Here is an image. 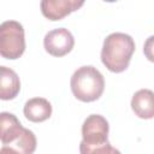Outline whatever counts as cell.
Wrapping results in <instances>:
<instances>
[{
  "instance_id": "obj_1",
  "label": "cell",
  "mask_w": 154,
  "mask_h": 154,
  "mask_svg": "<svg viewBox=\"0 0 154 154\" xmlns=\"http://www.w3.org/2000/svg\"><path fill=\"white\" fill-rule=\"evenodd\" d=\"M135 52L134 38L124 32L109 34L102 45L101 61L111 72H123L130 64Z\"/></svg>"
},
{
  "instance_id": "obj_11",
  "label": "cell",
  "mask_w": 154,
  "mask_h": 154,
  "mask_svg": "<svg viewBox=\"0 0 154 154\" xmlns=\"http://www.w3.org/2000/svg\"><path fill=\"white\" fill-rule=\"evenodd\" d=\"M5 147L13 148L19 154H32L36 149V136L31 130L24 128L20 136L10 146H5Z\"/></svg>"
},
{
  "instance_id": "obj_12",
  "label": "cell",
  "mask_w": 154,
  "mask_h": 154,
  "mask_svg": "<svg viewBox=\"0 0 154 154\" xmlns=\"http://www.w3.org/2000/svg\"><path fill=\"white\" fill-rule=\"evenodd\" d=\"M79 153L81 154H122L117 148L112 147L109 142L97 146H87L82 141L79 143Z\"/></svg>"
},
{
  "instance_id": "obj_6",
  "label": "cell",
  "mask_w": 154,
  "mask_h": 154,
  "mask_svg": "<svg viewBox=\"0 0 154 154\" xmlns=\"http://www.w3.org/2000/svg\"><path fill=\"white\" fill-rule=\"evenodd\" d=\"M83 0H42L40 4L42 14L49 20H60L71 12L83 6Z\"/></svg>"
},
{
  "instance_id": "obj_9",
  "label": "cell",
  "mask_w": 154,
  "mask_h": 154,
  "mask_svg": "<svg viewBox=\"0 0 154 154\" xmlns=\"http://www.w3.org/2000/svg\"><path fill=\"white\" fill-rule=\"evenodd\" d=\"M20 90L18 75L10 67L0 66V99L12 100Z\"/></svg>"
},
{
  "instance_id": "obj_14",
  "label": "cell",
  "mask_w": 154,
  "mask_h": 154,
  "mask_svg": "<svg viewBox=\"0 0 154 154\" xmlns=\"http://www.w3.org/2000/svg\"><path fill=\"white\" fill-rule=\"evenodd\" d=\"M0 154H19L17 150H14L13 148H10V147H5L2 146L1 149H0Z\"/></svg>"
},
{
  "instance_id": "obj_4",
  "label": "cell",
  "mask_w": 154,
  "mask_h": 154,
  "mask_svg": "<svg viewBox=\"0 0 154 154\" xmlns=\"http://www.w3.org/2000/svg\"><path fill=\"white\" fill-rule=\"evenodd\" d=\"M108 122L100 114H90L82 125V142L87 146H97L108 142Z\"/></svg>"
},
{
  "instance_id": "obj_7",
  "label": "cell",
  "mask_w": 154,
  "mask_h": 154,
  "mask_svg": "<svg viewBox=\"0 0 154 154\" xmlns=\"http://www.w3.org/2000/svg\"><path fill=\"white\" fill-rule=\"evenodd\" d=\"M131 108L141 119L154 118V91L149 89L137 90L131 99Z\"/></svg>"
},
{
  "instance_id": "obj_5",
  "label": "cell",
  "mask_w": 154,
  "mask_h": 154,
  "mask_svg": "<svg viewBox=\"0 0 154 154\" xmlns=\"http://www.w3.org/2000/svg\"><path fill=\"white\" fill-rule=\"evenodd\" d=\"M45 49L53 57H64L75 46L72 34L65 28H57L48 31L43 38Z\"/></svg>"
},
{
  "instance_id": "obj_2",
  "label": "cell",
  "mask_w": 154,
  "mask_h": 154,
  "mask_svg": "<svg viewBox=\"0 0 154 154\" xmlns=\"http://www.w3.org/2000/svg\"><path fill=\"white\" fill-rule=\"evenodd\" d=\"M70 85L76 99L83 102H91L102 95L105 79L96 67L87 65L78 67L72 73Z\"/></svg>"
},
{
  "instance_id": "obj_3",
  "label": "cell",
  "mask_w": 154,
  "mask_h": 154,
  "mask_svg": "<svg viewBox=\"0 0 154 154\" xmlns=\"http://www.w3.org/2000/svg\"><path fill=\"white\" fill-rule=\"evenodd\" d=\"M25 51L23 25L17 20H5L0 25V54L6 59H18Z\"/></svg>"
},
{
  "instance_id": "obj_8",
  "label": "cell",
  "mask_w": 154,
  "mask_h": 154,
  "mask_svg": "<svg viewBox=\"0 0 154 154\" xmlns=\"http://www.w3.org/2000/svg\"><path fill=\"white\" fill-rule=\"evenodd\" d=\"M26 119L34 123L47 120L52 114V105L45 97H32L28 100L23 108Z\"/></svg>"
},
{
  "instance_id": "obj_13",
  "label": "cell",
  "mask_w": 154,
  "mask_h": 154,
  "mask_svg": "<svg viewBox=\"0 0 154 154\" xmlns=\"http://www.w3.org/2000/svg\"><path fill=\"white\" fill-rule=\"evenodd\" d=\"M143 53L146 55V58L154 63V35L149 36L146 41H144V45H143Z\"/></svg>"
},
{
  "instance_id": "obj_10",
  "label": "cell",
  "mask_w": 154,
  "mask_h": 154,
  "mask_svg": "<svg viewBox=\"0 0 154 154\" xmlns=\"http://www.w3.org/2000/svg\"><path fill=\"white\" fill-rule=\"evenodd\" d=\"M0 123H1L0 137H1L2 146H10L20 136V134L24 130V128L22 126L17 117L8 112H1Z\"/></svg>"
}]
</instances>
